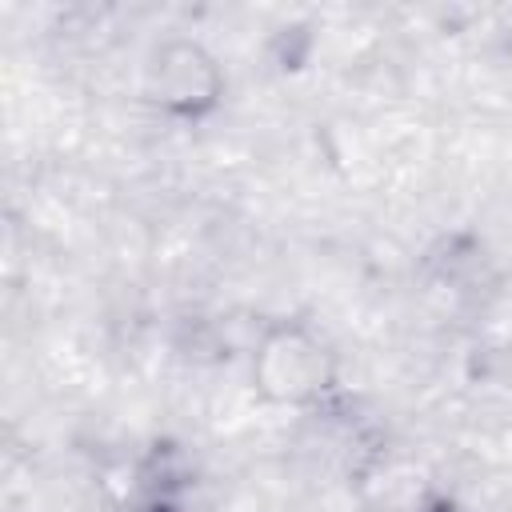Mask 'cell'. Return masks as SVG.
<instances>
[{
    "mask_svg": "<svg viewBox=\"0 0 512 512\" xmlns=\"http://www.w3.org/2000/svg\"><path fill=\"white\" fill-rule=\"evenodd\" d=\"M260 388L276 400H308L312 392L324 388L328 372H324V348L312 344L300 332H280L264 344L260 352Z\"/></svg>",
    "mask_w": 512,
    "mask_h": 512,
    "instance_id": "6da1fadb",
    "label": "cell"
}]
</instances>
